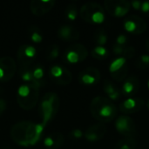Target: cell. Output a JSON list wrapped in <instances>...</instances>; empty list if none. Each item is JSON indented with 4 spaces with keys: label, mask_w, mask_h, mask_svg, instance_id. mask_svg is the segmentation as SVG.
<instances>
[{
    "label": "cell",
    "mask_w": 149,
    "mask_h": 149,
    "mask_svg": "<svg viewBox=\"0 0 149 149\" xmlns=\"http://www.w3.org/2000/svg\"><path fill=\"white\" fill-rule=\"evenodd\" d=\"M127 41H128V37L127 36V34H125V33H120V34H119V35L117 36L115 44L125 46L126 44L127 43Z\"/></svg>",
    "instance_id": "cell-32"
},
{
    "label": "cell",
    "mask_w": 149,
    "mask_h": 149,
    "mask_svg": "<svg viewBox=\"0 0 149 149\" xmlns=\"http://www.w3.org/2000/svg\"><path fill=\"white\" fill-rule=\"evenodd\" d=\"M37 58L36 48L29 44L19 46L17 52V60L19 67H29L35 64Z\"/></svg>",
    "instance_id": "cell-7"
},
{
    "label": "cell",
    "mask_w": 149,
    "mask_h": 149,
    "mask_svg": "<svg viewBox=\"0 0 149 149\" xmlns=\"http://www.w3.org/2000/svg\"><path fill=\"white\" fill-rule=\"evenodd\" d=\"M50 79L59 86H67L72 80V72L62 65H53L48 72Z\"/></svg>",
    "instance_id": "cell-8"
},
{
    "label": "cell",
    "mask_w": 149,
    "mask_h": 149,
    "mask_svg": "<svg viewBox=\"0 0 149 149\" xmlns=\"http://www.w3.org/2000/svg\"><path fill=\"white\" fill-rule=\"evenodd\" d=\"M135 54H136V50L134 46H126L122 57L127 60L133 58L135 56Z\"/></svg>",
    "instance_id": "cell-30"
},
{
    "label": "cell",
    "mask_w": 149,
    "mask_h": 149,
    "mask_svg": "<svg viewBox=\"0 0 149 149\" xmlns=\"http://www.w3.org/2000/svg\"><path fill=\"white\" fill-rule=\"evenodd\" d=\"M45 127L42 123L20 121L14 124L10 128V137L19 146L31 147L40 141Z\"/></svg>",
    "instance_id": "cell-1"
},
{
    "label": "cell",
    "mask_w": 149,
    "mask_h": 149,
    "mask_svg": "<svg viewBox=\"0 0 149 149\" xmlns=\"http://www.w3.org/2000/svg\"><path fill=\"white\" fill-rule=\"evenodd\" d=\"M125 47L126 46L120 45H117V44H113V52L115 55H117L118 57H122L124 50H125Z\"/></svg>",
    "instance_id": "cell-33"
},
{
    "label": "cell",
    "mask_w": 149,
    "mask_h": 149,
    "mask_svg": "<svg viewBox=\"0 0 149 149\" xmlns=\"http://www.w3.org/2000/svg\"><path fill=\"white\" fill-rule=\"evenodd\" d=\"M136 146L137 141L134 137H125L114 145L113 149H135Z\"/></svg>",
    "instance_id": "cell-24"
},
{
    "label": "cell",
    "mask_w": 149,
    "mask_h": 149,
    "mask_svg": "<svg viewBox=\"0 0 149 149\" xmlns=\"http://www.w3.org/2000/svg\"><path fill=\"white\" fill-rule=\"evenodd\" d=\"M147 85H148V90H149V78H148V82H147Z\"/></svg>",
    "instance_id": "cell-39"
},
{
    "label": "cell",
    "mask_w": 149,
    "mask_h": 149,
    "mask_svg": "<svg viewBox=\"0 0 149 149\" xmlns=\"http://www.w3.org/2000/svg\"><path fill=\"white\" fill-rule=\"evenodd\" d=\"M60 107V99L56 93H46L39 104V113L42 124L45 127L58 114Z\"/></svg>",
    "instance_id": "cell-4"
},
{
    "label": "cell",
    "mask_w": 149,
    "mask_h": 149,
    "mask_svg": "<svg viewBox=\"0 0 149 149\" xmlns=\"http://www.w3.org/2000/svg\"><path fill=\"white\" fill-rule=\"evenodd\" d=\"M139 88H140V80L138 77L135 75H130L127 76V79L124 80L120 91L124 96H127L131 98L139 91Z\"/></svg>",
    "instance_id": "cell-18"
},
{
    "label": "cell",
    "mask_w": 149,
    "mask_h": 149,
    "mask_svg": "<svg viewBox=\"0 0 149 149\" xmlns=\"http://www.w3.org/2000/svg\"><path fill=\"white\" fill-rule=\"evenodd\" d=\"M65 143V136L59 132H54L50 134L43 141L46 149H58Z\"/></svg>",
    "instance_id": "cell-20"
},
{
    "label": "cell",
    "mask_w": 149,
    "mask_h": 149,
    "mask_svg": "<svg viewBox=\"0 0 149 149\" xmlns=\"http://www.w3.org/2000/svg\"><path fill=\"white\" fill-rule=\"evenodd\" d=\"M141 3H142V1L134 0V1H131V2H130V4H131V7H133L134 10H140L141 6Z\"/></svg>",
    "instance_id": "cell-36"
},
{
    "label": "cell",
    "mask_w": 149,
    "mask_h": 149,
    "mask_svg": "<svg viewBox=\"0 0 149 149\" xmlns=\"http://www.w3.org/2000/svg\"><path fill=\"white\" fill-rule=\"evenodd\" d=\"M101 73L100 70L93 66H88L83 69L78 76L79 82L84 86H93L100 82Z\"/></svg>",
    "instance_id": "cell-14"
},
{
    "label": "cell",
    "mask_w": 149,
    "mask_h": 149,
    "mask_svg": "<svg viewBox=\"0 0 149 149\" xmlns=\"http://www.w3.org/2000/svg\"><path fill=\"white\" fill-rule=\"evenodd\" d=\"M107 128L104 123H96L90 126L84 133L85 139L89 142H96L100 141L107 134Z\"/></svg>",
    "instance_id": "cell-16"
},
{
    "label": "cell",
    "mask_w": 149,
    "mask_h": 149,
    "mask_svg": "<svg viewBox=\"0 0 149 149\" xmlns=\"http://www.w3.org/2000/svg\"><path fill=\"white\" fill-rule=\"evenodd\" d=\"M88 57L87 48L79 43L71 44L64 52V60L68 64H78Z\"/></svg>",
    "instance_id": "cell-6"
},
{
    "label": "cell",
    "mask_w": 149,
    "mask_h": 149,
    "mask_svg": "<svg viewBox=\"0 0 149 149\" xmlns=\"http://www.w3.org/2000/svg\"><path fill=\"white\" fill-rule=\"evenodd\" d=\"M116 131L124 137H134L137 133L136 124L129 115H120L114 122Z\"/></svg>",
    "instance_id": "cell-9"
},
{
    "label": "cell",
    "mask_w": 149,
    "mask_h": 149,
    "mask_svg": "<svg viewBox=\"0 0 149 149\" xmlns=\"http://www.w3.org/2000/svg\"><path fill=\"white\" fill-rule=\"evenodd\" d=\"M103 90L105 93L108 96V99L111 100L112 101L119 100L120 95L122 94L120 89H119V87L114 83H113L111 80H108V79L104 80Z\"/></svg>",
    "instance_id": "cell-21"
},
{
    "label": "cell",
    "mask_w": 149,
    "mask_h": 149,
    "mask_svg": "<svg viewBox=\"0 0 149 149\" xmlns=\"http://www.w3.org/2000/svg\"><path fill=\"white\" fill-rule=\"evenodd\" d=\"M135 66L140 70H145L149 67V54H141L135 60Z\"/></svg>",
    "instance_id": "cell-29"
},
{
    "label": "cell",
    "mask_w": 149,
    "mask_h": 149,
    "mask_svg": "<svg viewBox=\"0 0 149 149\" xmlns=\"http://www.w3.org/2000/svg\"><path fill=\"white\" fill-rule=\"evenodd\" d=\"M146 47H147V49L148 50L149 52V37L147 38V40H146Z\"/></svg>",
    "instance_id": "cell-37"
},
{
    "label": "cell",
    "mask_w": 149,
    "mask_h": 149,
    "mask_svg": "<svg viewBox=\"0 0 149 149\" xmlns=\"http://www.w3.org/2000/svg\"><path fill=\"white\" fill-rule=\"evenodd\" d=\"M17 71L16 61L9 56L0 58V82H8Z\"/></svg>",
    "instance_id": "cell-13"
},
{
    "label": "cell",
    "mask_w": 149,
    "mask_h": 149,
    "mask_svg": "<svg viewBox=\"0 0 149 149\" xmlns=\"http://www.w3.org/2000/svg\"><path fill=\"white\" fill-rule=\"evenodd\" d=\"M91 55L93 58L98 59V60H104L108 58L109 56V52L105 46H95L92 52Z\"/></svg>",
    "instance_id": "cell-26"
},
{
    "label": "cell",
    "mask_w": 149,
    "mask_h": 149,
    "mask_svg": "<svg viewBox=\"0 0 149 149\" xmlns=\"http://www.w3.org/2000/svg\"><path fill=\"white\" fill-rule=\"evenodd\" d=\"M6 109H7V102L3 99L0 98V116L3 114Z\"/></svg>",
    "instance_id": "cell-35"
},
{
    "label": "cell",
    "mask_w": 149,
    "mask_h": 149,
    "mask_svg": "<svg viewBox=\"0 0 149 149\" xmlns=\"http://www.w3.org/2000/svg\"><path fill=\"white\" fill-rule=\"evenodd\" d=\"M124 29L134 35H140L143 33L148 27L145 19L138 15H130L123 22Z\"/></svg>",
    "instance_id": "cell-12"
},
{
    "label": "cell",
    "mask_w": 149,
    "mask_h": 149,
    "mask_svg": "<svg viewBox=\"0 0 149 149\" xmlns=\"http://www.w3.org/2000/svg\"><path fill=\"white\" fill-rule=\"evenodd\" d=\"M140 10L142 13H144L145 15H149V0H148V1H142Z\"/></svg>",
    "instance_id": "cell-34"
},
{
    "label": "cell",
    "mask_w": 149,
    "mask_h": 149,
    "mask_svg": "<svg viewBox=\"0 0 149 149\" xmlns=\"http://www.w3.org/2000/svg\"><path fill=\"white\" fill-rule=\"evenodd\" d=\"M59 54H60L59 45L57 44H52L48 46V48L46 50L45 58L48 61H53L58 58Z\"/></svg>",
    "instance_id": "cell-27"
},
{
    "label": "cell",
    "mask_w": 149,
    "mask_h": 149,
    "mask_svg": "<svg viewBox=\"0 0 149 149\" xmlns=\"http://www.w3.org/2000/svg\"><path fill=\"white\" fill-rule=\"evenodd\" d=\"M145 101L141 98H127L124 100L120 104V111L122 112L125 115L132 114L140 112L145 106Z\"/></svg>",
    "instance_id": "cell-15"
},
{
    "label": "cell",
    "mask_w": 149,
    "mask_h": 149,
    "mask_svg": "<svg viewBox=\"0 0 149 149\" xmlns=\"http://www.w3.org/2000/svg\"><path fill=\"white\" fill-rule=\"evenodd\" d=\"M127 60L123 57L116 58L109 65V72L112 78L117 82L124 81L128 74L129 66Z\"/></svg>",
    "instance_id": "cell-10"
},
{
    "label": "cell",
    "mask_w": 149,
    "mask_h": 149,
    "mask_svg": "<svg viewBox=\"0 0 149 149\" xmlns=\"http://www.w3.org/2000/svg\"><path fill=\"white\" fill-rule=\"evenodd\" d=\"M27 35L31 41L35 44H39L43 40V32L42 30L36 25H31L27 29Z\"/></svg>",
    "instance_id": "cell-22"
},
{
    "label": "cell",
    "mask_w": 149,
    "mask_h": 149,
    "mask_svg": "<svg viewBox=\"0 0 149 149\" xmlns=\"http://www.w3.org/2000/svg\"><path fill=\"white\" fill-rule=\"evenodd\" d=\"M54 5V0H32L30 3V10L33 15L40 17L49 12Z\"/></svg>",
    "instance_id": "cell-17"
},
{
    "label": "cell",
    "mask_w": 149,
    "mask_h": 149,
    "mask_svg": "<svg viewBox=\"0 0 149 149\" xmlns=\"http://www.w3.org/2000/svg\"><path fill=\"white\" fill-rule=\"evenodd\" d=\"M146 106H147V108H148V110L149 111V99L148 100V101H147V104H146Z\"/></svg>",
    "instance_id": "cell-38"
},
{
    "label": "cell",
    "mask_w": 149,
    "mask_h": 149,
    "mask_svg": "<svg viewBox=\"0 0 149 149\" xmlns=\"http://www.w3.org/2000/svg\"><path fill=\"white\" fill-rule=\"evenodd\" d=\"M79 15L78 7L74 3H69L65 10V17L70 21H74Z\"/></svg>",
    "instance_id": "cell-28"
},
{
    "label": "cell",
    "mask_w": 149,
    "mask_h": 149,
    "mask_svg": "<svg viewBox=\"0 0 149 149\" xmlns=\"http://www.w3.org/2000/svg\"><path fill=\"white\" fill-rule=\"evenodd\" d=\"M42 86L37 82L24 83L21 85L17 92V102L18 106L26 111L33 109L39 100V90Z\"/></svg>",
    "instance_id": "cell-3"
},
{
    "label": "cell",
    "mask_w": 149,
    "mask_h": 149,
    "mask_svg": "<svg viewBox=\"0 0 149 149\" xmlns=\"http://www.w3.org/2000/svg\"><path fill=\"white\" fill-rule=\"evenodd\" d=\"M58 38L64 41H76L79 38V31L72 25L64 24L61 25L57 31Z\"/></svg>",
    "instance_id": "cell-19"
},
{
    "label": "cell",
    "mask_w": 149,
    "mask_h": 149,
    "mask_svg": "<svg viewBox=\"0 0 149 149\" xmlns=\"http://www.w3.org/2000/svg\"><path fill=\"white\" fill-rule=\"evenodd\" d=\"M83 136H84L83 131L81 129H79V128H75L69 133V137L74 141H78V140L81 139Z\"/></svg>",
    "instance_id": "cell-31"
},
{
    "label": "cell",
    "mask_w": 149,
    "mask_h": 149,
    "mask_svg": "<svg viewBox=\"0 0 149 149\" xmlns=\"http://www.w3.org/2000/svg\"><path fill=\"white\" fill-rule=\"evenodd\" d=\"M92 116L100 123H107L113 121L117 116V107L113 101L107 97H94L89 106Z\"/></svg>",
    "instance_id": "cell-2"
},
{
    "label": "cell",
    "mask_w": 149,
    "mask_h": 149,
    "mask_svg": "<svg viewBox=\"0 0 149 149\" xmlns=\"http://www.w3.org/2000/svg\"><path fill=\"white\" fill-rule=\"evenodd\" d=\"M104 7L111 16L121 17L129 12L131 4L127 0H106Z\"/></svg>",
    "instance_id": "cell-11"
},
{
    "label": "cell",
    "mask_w": 149,
    "mask_h": 149,
    "mask_svg": "<svg viewBox=\"0 0 149 149\" xmlns=\"http://www.w3.org/2000/svg\"><path fill=\"white\" fill-rule=\"evenodd\" d=\"M108 40V35L104 28L99 27L93 33V41L96 46H104Z\"/></svg>",
    "instance_id": "cell-23"
},
{
    "label": "cell",
    "mask_w": 149,
    "mask_h": 149,
    "mask_svg": "<svg viewBox=\"0 0 149 149\" xmlns=\"http://www.w3.org/2000/svg\"><path fill=\"white\" fill-rule=\"evenodd\" d=\"M79 15L85 22L93 24H101L106 19L104 7L96 2H87L84 3L79 10Z\"/></svg>",
    "instance_id": "cell-5"
},
{
    "label": "cell",
    "mask_w": 149,
    "mask_h": 149,
    "mask_svg": "<svg viewBox=\"0 0 149 149\" xmlns=\"http://www.w3.org/2000/svg\"><path fill=\"white\" fill-rule=\"evenodd\" d=\"M31 72L34 82L44 85V67L39 64H34L31 66Z\"/></svg>",
    "instance_id": "cell-25"
}]
</instances>
